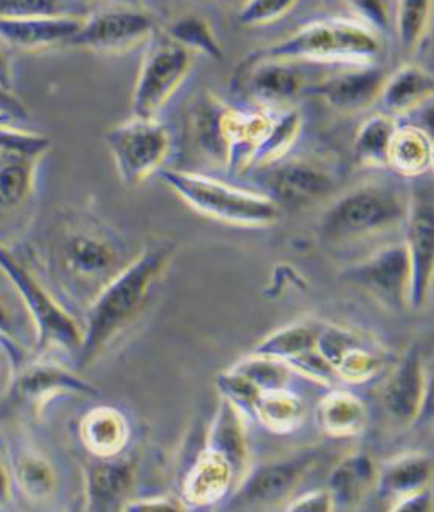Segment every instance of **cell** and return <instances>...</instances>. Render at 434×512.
Wrapping results in <instances>:
<instances>
[{"label": "cell", "instance_id": "46", "mask_svg": "<svg viewBox=\"0 0 434 512\" xmlns=\"http://www.w3.org/2000/svg\"><path fill=\"white\" fill-rule=\"evenodd\" d=\"M6 47L8 44L0 39V84L12 90V62Z\"/></svg>", "mask_w": 434, "mask_h": 512}, {"label": "cell", "instance_id": "36", "mask_svg": "<svg viewBox=\"0 0 434 512\" xmlns=\"http://www.w3.org/2000/svg\"><path fill=\"white\" fill-rule=\"evenodd\" d=\"M167 36L182 44L189 52L204 53L215 60L223 58V49L212 31L211 25L195 15H189V17H183L173 22L167 31Z\"/></svg>", "mask_w": 434, "mask_h": 512}, {"label": "cell", "instance_id": "30", "mask_svg": "<svg viewBox=\"0 0 434 512\" xmlns=\"http://www.w3.org/2000/svg\"><path fill=\"white\" fill-rule=\"evenodd\" d=\"M397 123L391 115L379 113L361 123L354 139V157L367 166H386L389 145Z\"/></svg>", "mask_w": 434, "mask_h": 512}, {"label": "cell", "instance_id": "23", "mask_svg": "<svg viewBox=\"0 0 434 512\" xmlns=\"http://www.w3.org/2000/svg\"><path fill=\"white\" fill-rule=\"evenodd\" d=\"M434 79L426 69L416 65L399 68L392 77L385 78L379 99L383 109L391 115L413 112L432 99Z\"/></svg>", "mask_w": 434, "mask_h": 512}, {"label": "cell", "instance_id": "21", "mask_svg": "<svg viewBox=\"0 0 434 512\" xmlns=\"http://www.w3.org/2000/svg\"><path fill=\"white\" fill-rule=\"evenodd\" d=\"M271 116L262 110L245 112L230 107L227 115V160L234 172L252 166L253 156L268 134L272 125Z\"/></svg>", "mask_w": 434, "mask_h": 512}, {"label": "cell", "instance_id": "22", "mask_svg": "<svg viewBox=\"0 0 434 512\" xmlns=\"http://www.w3.org/2000/svg\"><path fill=\"white\" fill-rule=\"evenodd\" d=\"M318 350L331 368L334 366L342 376L351 379L367 378L380 365V357L347 331L331 328L318 338Z\"/></svg>", "mask_w": 434, "mask_h": 512}, {"label": "cell", "instance_id": "41", "mask_svg": "<svg viewBox=\"0 0 434 512\" xmlns=\"http://www.w3.org/2000/svg\"><path fill=\"white\" fill-rule=\"evenodd\" d=\"M348 3L372 27L378 30H385L388 27L389 17L385 0H348Z\"/></svg>", "mask_w": 434, "mask_h": 512}, {"label": "cell", "instance_id": "26", "mask_svg": "<svg viewBox=\"0 0 434 512\" xmlns=\"http://www.w3.org/2000/svg\"><path fill=\"white\" fill-rule=\"evenodd\" d=\"M230 106L212 94H204L193 109V128L202 150L218 161L227 160V115Z\"/></svg>", "mask_w": 434, "mask_h": 512}, {"label": "cell", "instance_id": "4", "mask_svg": "<svg viewBox=\"0 0 434 512\" xmlns=\"http://www.w3.org/2000/svg\"><path fill=\"white\" fill-rule=\"evenodd\" d=\"M0 270L11 281L30 318L37 355L53 350L76 353L81 343V325L43 281L3 243H0Z\"/></svg>", "mask_w": 434, "mask_h": 512}, {"label": "cell", "instance_id": "11", "mask_svg": "<svg viewBox=\"0 0 434 512\" xmlns=\"http://www.w3.org/2000/svg\"><path fill=\"white\" fill-rule=\"evenodd\" d=\"M154 20L145 12L113 8L82 20L66 46L95 53H123L154 36Z\"/></svg>", "mask_w": 434, "mask_h": 512}, {"label": "cell", "instance_id": "5", "mask_svg": "<svg viewBox=\"0 0 434 512\" xmlns=\"http://www.w3.org/2000/svg\"><path fill=\"white\" fill-rule=\"evenodd\" d=\"M379 53V40L366 24L351 20H323L304 25L287 39L266 49L271 59L351 62L366 65Z\"/></svg>", "mask_w": 434, "mask_h": 512}, {"label": "cell", "instance_id": "18", "mask_svg": "<svg viewBox=\"0 0 434 512\" xmlns=\"http://www.w3.org/2000/svg\"><path fill=\"white\" fill-rule=\"evenodd\" d=\"M424 378L420 352L414 347L407 353L382 391V403L392 419L401 425L413 422L423 404Z\"/></svg>", "mask_w": 434, "mask_h": 512}, {"label": "cell", "instance_id": "33", "mask_svg": "<svg viewBox=\"0 0 434 512\" xmlns=\"http://www.w3.org/2000/svg\"><path fill=\"white\" fill-rule=\"evenodd\" d=\"M90 15L85 0H0V18L69 17Z\"/></svg>", "mask_w": 434, "mask_h": 512}, {"label": "cell", "instance_id": "27", "mask_svg": "<svg viewBox=\"0 0 434 512\" xmlns=\"http://www.w3.org/2000/svg\"><path fill=\"white\" fill-rule=\"evenodd\" d=\"M14 479L19 492L33 504H44L55 496L57 473L49 458L40 451L27 448L19 453Z\"/></svg>", "mask_w": 434, "mask_h": 512}, {"label": "cell", "instance_id": "47", "mask_svg": "<svg viewBox=\"0 0 434 512\" xmlns=\"http://www.w3.org/2000/svg\"><path fill=\"white\" fill-rule=\"evenodd\" d=\"M12 122H14V119H12L11 116L3 115V113H0V126L8 125V123Z\"/></svg>", "mask_w": 434, "mask_h": 512}, {"label": "cell", "instance_id": "43", "mask_svg": "<svg viewBox=\"0 0 434 512\" xmlns=\"http://www.w3.org/2000/svg\"><path fill=\"white\" fill-rule=\"evenodd\" d=\"M0 113L11 116L14 120L28 118V110L22 100L15 96L14 91L3 87L2 84H0Z\"/></svg>", "mask_w": 434, "mask_h": 512}, {"label": "cell", "instance_id": "24", "mask_svg": "<svg viewBox=\"0 0 434 512\" xmlns=\"http://www.w3.org/2000/svg\"><path fill=\"white\" fill-rule=\"evenodd\" d=\"M433 139L420 126H397L388 151V166L405 178L426 175L433 167Z\"/></svg>", "mask_w": 434, "mask_h": 512}, {"label": "cell", "instance_id": "20", "mask_svg": "<svg viewBox=\"0 0 434 512\" xmlns=\"http://www.w3.org/2000/svg\"><path fill=\"white\" fill-rule=\"evenodd\" d=\"M79 438L94 458L117 457L128 444V420L113 407H95L82 417Z\"/></svg>", "mask_w": 434, "mask_h": 512}, {"label": "cell", "instance_id": "17", "mask_svg": "<svg viewBox=\"0 0 434 512\" xmlns=\"http://www.w3.org/2000/svg\"><path fill=\"white\" fill-rule=\"evenodd\" d=\"M81 22L69 17L0 18V39L25 52L66 46Z\"/></svg>", "mask_w": 434, "mask_h": 512}, {"label": "cell", "instance_id": "39", "mask_svg": "<svg viewBox=\"0 0 434 512\" xmlns=\"http://www.w3.org/2000/svg\"><path fill=\"white\" fill-rule=\"evenodd\" d=\"M299 0H246L239 12V22L246 27H259L283 18Z\"/></svg>", "mask_w": 434, "mask_h": 512}, {"label": "cell", "instance_id": "6", "mask_svg": "<svg viewBox=\"0 0 434 512\" xmlns=\"http://www.w3.org/2000/svg\"><path fill=\"white\" fill-rule=\"evenodd\" d=\"M408 205L388 185L360 186L335 201L322 220L323 236L334 242L375 235L407 217Z\"/></svg>", "mask_w": 434, "mask_h": 512}, {"label": "cell", "instance_id": "25", "mask_svg": "<svg viewBox=\"0 0 434 512\" xmlns=\"http://www.w3.org/2000/svg\"><path fill=\"white\" fill-rule=\"evenodd\" d=\"M249 88L253 96L264 101H287L299 94L302 82L288 60L253 56Z\"/></svg>", "mask_w": 434, "mask_h": 512}, {"label": "cell", "instance_id": "3", "mask_svg": "<svg viewBox=\"0 0 434 512\" xmlns=\"http://www.w3.org/2000/svg\"><path fill=\"white\" fill-rule=\"evenodd\" d=\"M160 178L192 210L220 223L268 227L280 216V207L268 195L237 188L209 176L166 170L160 173Z\"/></svg>", "mask_w": 434, "mask_h": 512}, {"label": "cell", "instance_id": "10", "mask_svg": "<svg viewBox=\"0 0 434 512\" xmlns=\"http://www.w3.org/2000/svg\"><path fill=\"white\" fill-rule=\"evenodd\" d=\"M52 141L43 134L0 126V210L22 207L36 186L38 166L47 156Z\"/></svg>", "mask_w": 434, "mask_h": 512}, {"label": "cell", "instance_id": "16", "mask_svg": "<svg viewBox=\"0 0 434 512\" xmlns=\"http://www.w3.org/2000/svg\"><path fill=\"white\" fill-rule=\"evenodd\" d=\"M385 75L369 63L354 71L342 72L313 85L307 93L322 97L329 106L340 112H359L378 101Z\"/></svg>", "mask_w": 434, "mask_h": 512}, {"label": "cell", "instance_id": "34", "mask_svg": "<svg viewBox=\"0 0 434 512\" xmlns=\"http://www.w3.org/2000/svg\"><path fill=\"white\" fill-rule=\"evenodd\" d=\"M302 131V118L297 112H288L281 118L272 120L268 134L262 139L261 145L253 156L252 164L269 166L293 147Z\"/></svg>", "mask_w": 434, "mask_h": 512}, {"label": "cell", "instance_id": "45", "mask_svg": "<svg viewBox=\"0 0 434 512\" xmlns=\"http://www.w3.org/2000/svg\"><path fill=\"white\" fill-rule=\"evenodd\" d=\"M12 480L11 472H9L8 464L0 453V508L9 504L12 498Z\"/></svg>", "mask_w": 434, "mask_h": 512}, {"label": "cell", "instance_id": "35", "mask_svg": "<svg viewBox=\"0 0 434 512\" xmlns=\"http://www.w3.org/2000/svg\"><path fill=\"white\" fill-rule=\"evenodd\" d=\"M433 0H399L397 27L405 52H416L423 43L432 18Z\"/></svg>", "mask_w": 434, "mask_h": 512}, {"label": "cell", "instance_id": "40", "mask_svg": "<svg viewBox=\"0 0 434 512\" xmlns=\"http://www.w3.org/2000/svg\"><path fill=\"white\" fill-rule=\"evenodd\" d=\"M0 347L14 360V366L27 359L21 341L19 316L8 299L0 293Z\"/></svg>", "mask_w": 434, "mask_h": 512}, {"label": "cell", "instance_id": "44", "mask_svg": "<svg viewBox=\"0 0 434 512\" xmlns=\"http://www.w3.org/2000/svg\"><path fill=\"white\" fill-rule=\"evenodd\" d=\"M332 498L326 493H310L303 496L293 507L288 508L290 511H328L331 510Z\"/></svg>", "mask_w": 434, "mask_h": 512}, {"label": "cell", "instance_id": "14", "mask_svg": "<svg viewBox=\"0 0 434 512\" xmlns=\"http://www.w3.org/2000/svg\"><path fill=\"white\" fill-rule=\"evenodd\" d=\"M407 245L411 261V305L421 306L433 273L434 221L432 201L417 195L408 207Z\"/></svg>", "mask_w": 434, "mask_h": 512}, {"label": "cell", "instance_id": "19", "mask_svg": "<svg viewBox=\"0 0 434 512\" xmlns=\"http://www.w3.org/2000/svg\"><path fill=\"white\" fill-rule=\"evenodd\" d=\"M310 461L312 457L306 455L262 467L243 485L242 492L237 496V502H240L237 505H266L285 498L296 488Z\"/></svg>", "mask_w": 434, "mask_h": 512}, {"label": "cell", "instance_id": "13", "mask_svg": "<svg viewBox=\"0 0 434 512\" xmlns=\"http://www.w3.org/2000/svg\"><path fill=\"white\" fill-rule=\"evenodd\" d=\"M334 185L331 173L304 160L280 164L266 178L268 197L274 199L278 207L290 210H299L321 201L331 194Z\"/></svg>", "mask_w": 434, "mask_h": 512}, {"label": "cell", "instance_id": "32", "mask_svg": "<svg viewBox=\"0 0 434 512\" xmlns=\"http://www.w3.org/2000/svg\"><path fill=\"white\" fill-rule=\"evenodd\" d=\"M321 422L331 435H354L363 428L366 413L353 395L334 393L326 397L319 407Z\"/></svg>", "mask_w": 434, "mask_h": 512}, {"label": "cell", "instance_id": "12", "mask_svg": "<svg viewBox=\"0 0 434 512\" xmlns=\"http://www.w3.org/2000/svg\"><path fill=\"white\" fill-rule=\"evenodd\" d=\"M342 277L383 305L401 308L410 303L411 261L405 243L380 249L347 268Z\"/></svg>", "mask_w": 434, "mask_h": 512}, {"label": "cell", "instance_id": "42", "mask_svg": "<svg viewBox=\"0 0 434 512\" xmlns=\"http://www.w3.org/2000/svg\"><path fill=\"white\" fill-rule=\"evenodd\" d=\"M182 502L169 496H154V498L136 499L126 501L122 511L128 512H151V511H183Z\"/></svg>", "mask_w": 434, "mask_h": 512}, {"label": "cell", "instance_id": "1", "mask_svg": "<svg viewBox=\"0 0 434 512\" xmlns=\"http://www.w3.org/2000/svg\"><path fill=\"white\" fill-rule=\"evenodd\" d=\"M174 248L158 245L145 249L116 274L88 305L81 343L76 350L75 369L85 371L107 347L138 318L152 290L169 268Z\"/></svg>", "mask_w": 434, "mask_h": 512}, {"label": "cell", "instance_id": "37", "mask_svg": "<svg viewBox=\"0 0 434 512\" xmlns=\"http://www.w3.org/2000/svg\"><path fill=\"white\" fill-rule=\"evenodd\" d=\"M253 403H258L261 419L272 426V429H285V426L297 422L302 413V407L293 397L271 393L264 397H256Z\"/></svg>", "mask_w": 434, "mask_h": 512}, {"label": "cell", "instance_id": "9", "mask_svg": "<svg viewBox=\"0 0 434 512\" xmlns=\"http://www.w3.org/2000/svg\"><path fill=\"white\" fill-rule=\"evenodd\" d=\"M98 394L79 372L66 368L62 363L37 355L14 366L5 391V401L12 407L40 414L50 401L62 395Z\"/></svg>", "mask_w": 434, "mask_h": 512}, {"label": "cell", "instance_id": "28", "mask_svg": "<svg viewBox=\"0 0 434 512\" xmlns=\"http://www.w3.org/2000/svg\"><path fill=\"white\" fill-rule=\"evenodd\" d=\"M230 463L217 451L211 450L190 470L185 482V495L193 504L217 501L228 488Z\"/></svg>", "mask_w": 434, "mask_h": 512}, {"label": "cell", "instance_id": "38", "mask_svg": "<svg viewBox=\"0 0 434 512\" xmlns=\"http://www.w3.org/2000/svg\"><path fill=\"white\" fill-rule=\"evenodd\" d=\"M223 455L231 464L240 463V455H242V436H240L239 425H237V416L230 406L221 410L220 420H218L217 428L214 434V448Z\"/></svg>", "mask_w": 434, "mask_h": 512}, {"label": "cell", "instance_id": "2", "mask_svg": "<svg viewBox=\"0 0 434 512\" xmlns=\"http://www.w3.org/2000/svg\"><path fill=\"white\" fill-rule=\"evenodd\" d=\"M120 245L100 223L87 218L66 220L52 245V262L66 295L84 297L117 273ZM93 300V299H91Z\"/></svg>", "mask_w": 434, "mask_h": 512}, {"label": "cell", "instance_id": "31", "mask_svg": "<svg viewBox=\"0 0 434 512\" xmlns=\"http://www.w3.org/2000/svg\"><path fill=\"white\" fill-rule=\"evenodd\" d=\"M375 477L372 461L367 455L347 458L331 476L332 498L340 505H354L369 489Z\"/></svg>", "mask_w": 434, "mask_h": 512}, {"label": "cell", "instance_id": "29", "mask_svg": "<svg viewBox=\"0 0 434 512\" xmlns=\"http://www.w3.org/2000/svg\"><path fill=\"white\" fill-rule=\"evenodd\" d=\"M432 476V461L426 455H408L388 467L380 479V492L388 498H408L424 491Z\"/></svg>", "mask_w": 434, "mask_h": 512}, {"label": "cell", "instance_id": "8", "mask_svg": "<svg viewBox=\"0 0 434 512\" xmlns=\"http://www.w3.org/2000/svg\"><path fill=\"white\" fill-rule=\"evenodd\" d=\"M192 68V52L169 36L151 41L132 93V112L155 118L179 90Z\"/></svg>", "mask_w": 434, "mask_h": 512}, {"label": "cell", "instance_id": "7", "mask_svg": "<svg viewBox=\"0 0 434 512\" xmlns=\"http://www.w3.org/2000/svg\"><path fill=\"white\" fill-rule=\"evenodd\" d=\"M119 178L126 186H138L161 169L171 151L169 128L155 118L133 115L103 135Z\"/></svg>", "mask_w": 434, "mask_h": 512}, {"label": "cell", "instance_id": "15", "mask_svg": "<svg viewBox=\"0 0 434 512\" xmlns=\"http://www.w3.org/2000/svg\"><path fill=\"white\" fill-rule=\"evenodd\" d=\"M84 510L94 512L122 510L133 485V466L116 457L95 458L85 464Z\"/></svg>", "mask_w": 434, "mask_h": 512}]
</instances>
